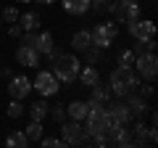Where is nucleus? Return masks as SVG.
Segmentation results:
<instances>
[{
  "mask_svg": "<svg viewBox=\"0 0 158 148\" xmlns=\"http://www.w3.org/2000/svg\"><path fill=\"white\" fill-rule=\"evenodd\" d=\"M137 85H140V77L132 66H116L108 77V87L113 95H129L137 90Z\"/></svg>",
  "mask_w": 158,
  "mask_h": 148,
  "instance_id": "nucleus-1",
  "label": "nucleus"
},
{
  "mask_svg": "<svg viewBox=\"0 0 158 148\" xmlns=\"http://www.w3.org/2000/svg\"><path fill=\"white\" fill-rule=\"evenodd\" d=\"M79 69H82V61H79L74 53H58V56L53 58V69H50V72L56 74L58 82L71 85V82H77Z\"/></svg>",
  "mask_w": 158,
  "mask_h": 148,
  "instance_id": "nucleus-2",
  "label": "nucleus"
},
{
  "mask_svg": "<svg viewBox=\"0 0 158 148\" xmlns=\"http://www.w3.org/2000/svg\"><path fill=\"white\" fill-rule=\"evenodd\" d=\"M132 69L137 72L140 82H153L158 74V58H156V50H145V53H137L135 61H132Z\"/></svg>",
  "mask_w": 158,
  "mask_h": 148,
  "instance_id": "nucleus-3",
  "label": "nucleus"
},
{
  "mask_svg": "<svg viewBox=\"0 0 158 148\" xmlns=\"http://www.w3.org/2000/svg\"><path fill=\"white\" fill-rule=\"evenodd\" d=\"M90 34H92V45H98V48H111L113 45V40L118 37V27H116V21H100V24H95V27L90 29Z\"/></svg>",
  "mask_w": 158,
  "mask_h": 148,
  "instance_id": "nucleus-4",
  "label": "nucleus"
},
{
  "mask_svg": "<svg viewBox=\"0 0 158 148\" xmlns=\"http://www.w3.org/2000/svg\"><path fill=\"white\" fill-rule=\"evenodd\" d=\"M61 135H63V143L66 146H90V135L85 132V124L82 122H77V119H71V122H61Z\"/></svg>",
  "mask_w": 158,
  "mask_h": 148,
  "instance_id": "nucleus-5",
  "label": "nucleus"
},
{
  "mask_svg": "<svg viewBox=\"0 0 158 148\" xmlns=\"http://www.w3.org/2000/svg\"><path fill=\"white\" fill-rule=\"evenodd\" d=\"M61 82L56 80V74L50 72V69H42V72H37V77L32 80V90H37V95L42 98H50V95H58V90H61Z\"/></svg>",
  "mask_w": 158,
  "mask_h": 148,
  "instance_id": "nucleus-6",
  "label": "nucleus"
},
{
  "mask_svg": "<svg viewBox=\"0 0 158 148\" xmlns=\"http://www.w3.org/2000/svg\"><path fill=\"white\" fill-rule=\"evenodd\" d=\"M32 48L34 50L40 53V56H45V58H56L58 53V48H56V40H53V34L50 32H45V29H37V32H34V42H32Z\"/></svg>",
  "mask_w": 158,
  "mask_h": 148,
  "instance_id": "nucleus-7",
  "label": "nucleus"
},
{
  "mask_svg": "<svg viewBox=\"0 0 158 148\" xmlns=\"http://www.w3.org/2000/svg\"><path fill=\"white\" fill-rule=\"evenodd\" d=\"M129 34L135 37L137 42H148L156 37V24L150 21V19H135V21H129Z\"/></svg>",
  "mask_w": 158,
  "mask_h": 148,
  "instance_id": "nucleus-8",
  "label": "nucleus"
},
{
  "mask_svg": "<svg viewBox=\"0 0 158 148\" xmlns=\"http://www.w3.org/2000/svg\"><path fill=\"white\" fill-rule=\"evenodd\" d=\"M116 19L118 21H135V19L142 16V6H140V0H116Z\"/></svg>",
  "mask_w": 158,
  "mask_h": 148,
  "instance_id": "nucleus-9",
  "label": "nucleus"
},
{
  "mask_svg": "<svg viewBox=\"0 0 158 148\" xmlns=\"http://www.w3.org/2000/svg\"><path fill=\"white\" fill-rule=\"evenodd\" d=\"M32 93V80H29L27 74H16L8 80V95L16 98V101H24V98Z\"/></svg>",
  "mask_w": 158,
  "mask_h": 148,
  "instance_id": "nucleus-10",
  "label": "nucleus"
},
{
  "mask_svg": "<svg viewBox=\"0 0 158 148\" xmlns=\"http://www.w3.org/2000/svg\"><path fill=\"white\" fill-rule=\"evenodd\" d=\"M40 58H42V56H40L32 45H24V42H21V45L16 48V61L21 63V66H27V69H37L40 66Z\"/></svg>",
  "mask_w": 158,
  "mask_h": 148,
  "instance_id": "nucleus-11",
  "label": "nucleus"
},
{
  "mask_svg": "<svg viewBox=\"0 0 158 148\" xmlns=\"http://www.w3.org/2000/svg\"><path fill=\"white\" fill-rule=\"evenodd\" d=\"M127 98V108H129V114H132V119H142V116L148 114V98H142V95H137V93H129V95H124Z\"/></svg>",
  "mask_w": 158,
  "mask_h": 148,
  "instance_id": "nucleus-12",
  "label": "nucleus"
},
{
  "mask_svg": "<svg viewBox=\"0 0 158 148\" xmlns=\"http://www.w3.org/2000/svg\"><path fill=\"white\" fill-rule=\"evenodd\" d=\"M106 135H108V143H111V146H132V135H129V130H127V124L111 127Z\"/></svg>",
  "mask_w": 158,
  "mask_h": 148,
  "instance_id": "nucleus-13",
  "label": "nucleus"
},
{
  "mask_svg": "<svg viewBox=\"0 0 158 148\" xmlns=\"http://www.w3.org/2000/svg\"><path fill=\"white\" fill-rule=\"evenodd\" d=\"M108 114H111V119L116 122V124H129L132 122V114H129V108H127L124 101H116L108 106Z\"/></svg>",
  "mask_w": 158,
  "mask_h": 148,
  "instance_id": "nucleus-14",
  "label": "nucleus"
},
{
  "mask_svg": "<svg viewBox=\"0 0 158 148\" xmlns=\"http://www.w3.org/2000/svg\"><path fill=\"white\" fill-rule=\"evenodd\" d=\"M40 24H42V19H40L37 11H24V13H19V27H21L24 32H37Z\"/></svg>",
  "mask_w": 158,
  "mask_h": 148,
  "instance_id": "nucleus-15",
  "label": "nucleus"
},
{
  "mask_svg": "<svg viewBox=\"0 0 158 148\" xmlns=\"http://www.w3.org/2000/svg\"><path fill=\"white\" fill-rule=\"evenodd\" d=\"M90 45H92V34H90V29H77V32L71 34V48H74L77 53L87 50Z\"/></svg>",
  "mask_w": 158,
  "mask_h": 148,
  "instance_id": "nucleus-16",
  "label": "nucleus"
},
{
  "mask_svg": "<svg viewBox=\"0 0 158 148\" xmlns=\"http://www.w3.org/2000/svg\"><path fill=\"white\" fill-rule=\"evenodd\" d=\"M77 80L82 82L85 87H92L95 82H100V72H98L92 63H87V66H82L79 69V74H77Z\"/></svg>",
  "mask_w": 158,
  "mask_h": 148,
  "instance_id": "nucleus-17",
  "label": "nucleus"
},
{
  "mask_svg": "<svg viewBox=\"0 0 158 148\" xmlns=\"http://www.w3.org/2000/svg\"><path fill=\"white\" fill-rule=\"evenodd\" d=\"M48 108H50V106L45 103V98H37V101L27 108V114H29V119H32V122H45L48 119Z\"/></svg>",
  "mask_w": 158,
  "mask_h": 148,
  "instance_id": "nucleus-18",
  "label": "nucleus"
},
{
  "mask_svg": "<svg viewBox=\"0 0 158 148\" xmlns=\"http://www.w3.org/2000/svg\"><path fill=\"white\" fill-rule=\"evenodd\" d=\"M61 6L66 13H71V16H85L87 11H90V0H61Z\"/></svg>",
  "mask_w": 158,
  "mask_h": 148,
  "instance_id": "nucleus-19",
  "label": "nucleus"
},
{
  "mask_svg": "<svg viewBox=\"0 0 158 148\" xmlns=\"http://www.w3.org/2000/svg\"><path fill=\"white\" fill-rule=\"evenodd\" d=\"M87 101H71L66 106V116L69 119H77V122H85V116H87Z\"/></svg>",
  "mask_w": 158,
  "mask_h": 148,
  "instance_id": "nucleus-20",
  "label": "nucleus"
},
{
  "mask_svg": "<svg viewBox=\"0 0 158 148\" xmlns=\"http://www.w3.org/2000/svg\"><path fill=\"white\" fill-rule=\"evenodd\" d=\"M90 90H92V101L103 103V106H106V103H108V101H111V98H113L111 87H108V85H103V82H95V85H92Z\"/></svg>",
  "mask_w": 158,
  "mask_h": 148,
  "instance_id": "nucleus-21",
  "label": "nucleus"
},
{
  "mask_svg": "<svg viewBox=\"0 0 158 148\" xmlns=\"http://www.w3.org/2000/svg\"><path fill=\"white\" fill-rule=\"evenodd\" d=\"M24 135L29 137V143H40V137L45 135V127H42V122H29L27 130H24Z\"/></svg>",
  "mask_w": 158,
  "mask_h": 148,
  "instance_id": "nucleus-22",
  "label": "nucleus"
},
{
  "mask_svg": "<svg viewBox=\"0 0 158 148\" xmlns=\"http://www.w3.org/2000/svg\"><path fill=\"white\" fill-rule=\"evenodd\" d=\"M6 146H11V148H27L29 146V137L24 135V130H16V132H11V135L6 137Z\"/></svg>",
  "mask_w": 158,
  "mask_h": 148,
  "instance_id": "nucleus-23",
  "label": "nucleus"
},
{
  "mask_svg": "<svg viewBox=\"0 0 158 148\" xmlns=\"http://www.w3.org/2000/svg\"><path fill=\"white\" fill-rule=\"evenodd\" d=\"M90 8L98 13H113L116 11V0H90Z\"/></svg>",
  "mask_w": 158,
  "mask_h": 148,
  "instance_id": "nucleus-24",
  "label": "nucleus"
},
{
  "mask_svg": "<svg viewBox=\"0 0 158 148\" xmlns=\"http://www.w3.org/2000/svg\"><path fill=\"white\" fill-rule=\"evenodd\" d=\"M82 56H85V61H87V63H92V66H95L98 61H103V48L90 45L87 50H82Z\"/></svg>",
  "mask_w": 158,
  "mask_h": 148,
  "instance_id": "nucleus-25",
  "label": "nucleus"
},
{
  "mask_svg": "<svg viewBox=\"0 0 158 148\" xmlns=\"http://www.w3.org/2000/svg\"><path fill=\"white\" fill-rule=\"evenodd\" d=\"M48 116H50L56 124L66 122V106H63V103H58V106H50V108H48Z\"/></svg>",
  "mask_w": 158,
  "mask_h": 148,
  "instance_id": "nucleus-26",
  "label": "nucleus"
},
{
  "mask_svg": "<svg viewBox=\"0 0 158 148\" xmlns=\"http://www.w3.org/2000/svg\"><path fill=\"white\" fill-rule=\"evenodd\" d=\"M19 8L16 6H6L3 11H0V21H6V24H13V21H19Z\"/></svg>",
  "mask_w": 158,
  "mask_h": 148,
  "instance_id": "nucleus-27",
  "label": "nucleus"
},
{
  "mask_svg": "<svg viewBox=\"0 0 158 148\" xmlns=\"http://www.w3.org/2000/svg\"><path fill=\"white\" fill-rule=\"evenodd\" d=\"M24 114H27V108L21 106V101L11 98V106H8V116H11V119H21Z\"/></svg>",
  "mask_w": 158,
  "mask_h": 148,
  "instance_id": "nucleus-28",
  "label": "nucleus"
},
{
  "mask_svg": "<svg viewBox=\"0 0 158 148\" xmlns=\"http://www.w3.org/2000/svg\"><path fill=\"white\" fill-rule=\"evenodd\" d=\"M116 61H118V66H132V61H135L132 48H121V50H118V56H116Z\"/></svg>",
  "mask_w": 158,
  "mask_h": 148,
  "instance_id": "nucleus-29",
  "label": "nucleus"
},
{
  "mask_svg": "<svg viewBox=\"0 0 158 148\" xmlns=\"http://www.w3.org/2000/svg\"><path fill=\"white\" fill-rule=\"evenodd\" d=\"M40 143H42V146H45V148H63V146H66V143H63V137H61V140H58V137H45V135H42V137H40Z\"/></svg>",
  "mask_w": 158,
  "mask_h": 148,
  "instance_id": "nucleus-30",
  "label": "nucleus"
},
{
  "mask_svg": "<svg viewBox=\"0 0 158 148\" xmlns=\"http://www.w3.org/2000/svg\"><path fill=\"white\" fill-rule=\"evenodd\" d=\"M24 34V29L19 27V21H13L11 27H8V37H13V40H19V37H21Z\"/></svg>",
  "mask_w": 158,
  "mask_h": 148,
  "instance_id": "nucleus-31",
  "label": "nucleus"
},
{
  "mask_svg": "<svg viewBox=\"0 0 158 148\" xmlns=\"http://www.w3.org/2000/svg\"><path fill=\"white\" fill-rule=\"evenodd\" d=\"M137 87H140V85H137ZM140 95H142V98H153V95H156V87L148 82V85H142V87H140Z\"/></svg>",
  "mask_w": 158,
  "mask_h": 148,
  "instance_id": "nucleus-32",
  "label": "nucleus"
},
{
  "mask_svg": "<svg viewBox=\"0 0 158 148\" xmlns=\"http://www.w3.org/2000/svg\"><path fill=\"white\" fill-rule=\"evenodd\" d=\"M0 74H3L6 80H11V77H13V69L11 66H3V69H0Z\"/></svg>",
  "mask_w": 158,
  "mask_h": 148,
  "instance_id": "nucleus-33",
  "label": "nucleus"
},
{
  "mask_svg": "<svg viewBox=\"0 0 158 148\" xmlns=\"http://www.w3.org/2000/svg\"><path fill=\"white\" fill-rule=\"evenodd\" d=\"M40 6H53V3H56V0H37Z\"/></svg>",
  "mask_w": 158,
  "mask_h": 148,
  "instance_id": "nucleus-34",
  "label": "nucleus"
},
{
  "mask_svg": "<svg viewBox=\"0 0 158 148\" xmlns=\"http://www.w3.org/2000/svg\"><path fill=\"white\" fill-rule=\"evenodd\" d=\"M13 3H32V0H13Z\"/></svg>",
  "mask_w": 158,
  "mask_h": 148,
  "instance_id": "nucleus-35",
  "label": "nucleus"
}]
</instances>
